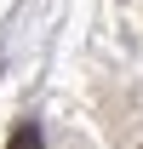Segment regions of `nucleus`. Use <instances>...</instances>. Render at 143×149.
I'll use <instances>...</instances> for the list:
<instances>
[{"label":"nucleus","instance_id":"nucleus-1","mask_svg":"<svg viewBox=\"0 0 143 149\" xmlns=\"http://www.w3.org/2000/svg\"><path fill=\"white\" fill-rule=\"evenodd\" d=\"M6 149H40V126H35V120H23V126L12 132V143H6Z\"/></svg>","mask_w":143,"mask_h":149}]
</instances>
